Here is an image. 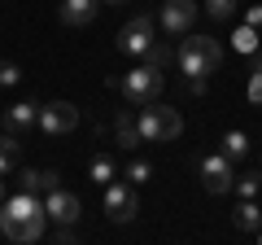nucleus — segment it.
<instances>
[{
  "label": "nucleus",
  "mask_w": 262,
  "mask_h": 245,
  "mask_svg": "<svg viewBox=\"0 0 262 245\" xmlns=\"http://www.w3.org/2000/svg\"><path fill=\"white\" fill-rule=\"evenodd\" d=\"M0 232L18 245H35L48 232V210L39 201V193L18 189L9 201H0Z\"/></svg>",
  "instance_id": "f257e3e1"
},
{
  "label": "nucleus",
  "mask_w": 262,
  "mask_h": 245,
  "mask_svg": "<svg viewBox=\"0 0 262 245\" xmlns=\"http://www.w3.org/2000/svg\"><path fill=\"white\" fill-rule=\"evenodd\" d=\"M175 62H179V70H184L188 79H210L219 70V62H223V48L210 35H188L184 44H179Z\"/></svg>",
  "instance_id": "f03ea898"
},
{
  "label": "nucleus",
  "mask_w": 262,
  "mask_h": 245,
  "mask_svg": "<svg viewBox=\"0 0 262 245\" xmlns=\"http://www.w3.org/2000/svg\"><path fill=\"white\" fill-rule=\"evenodd\" d=\"M140 136L149 145H166V140H179L184 136V118H179V110H170V105H158V101H149V105H140Z\"/></svg>",
  "instance_id": "7ed1b4c3"
},
{
  "label": "nucleus",
  "mask_w": 262,
  "mask_h": 245,
  "mask_svg": "<svg viewBox=\"0 0 262 245\" xmlns=\"http://www.w3.org/2000/svg\"><path fill=\"white\" fill-rule=\"evenodd\" d=\"M162 88H166V79H162V66H136V70H127V75L118 79V92H122V101L127 105H149V101H158L162 96Z\"/></svg>",
  "instance_id": "20e7f679"
},
{
  "label": "nucleus",
  "mask_w": 262,
  "mask_h": 245,
  "mask_svg": "<svg viewBox=\"0 0 262 245\" xmlns=\"http://www.w3.org/2000/svg\"><path fill=\"white\" fill-rule=\"evenodd\" d=\"M158 44V31H153V18L149 13H140V18H131L127 27L114 35V48H118L122 57H149V48Z\"/></svg>",
  "instance_id": "39448f33"
},
{
  "label": "nucleus",
  "mask_w": 262,
  "mask_h": 245,
  "mask_svg": "<svg viewBox=\"0 0 262 245\" xmlns=\"http://www.w3.org/2000/svg\"><path fill=\"white\" fill-rule=\"evenodd\" d=\"M201 184H206V193H214V197H223V193H232V189H236L232 158H227L223 149L210 153V158H201Z\"/></svg>",
  "instance_id": "423d86ee"
},
{
  "label": "nucleus",
  "mask_w": 262,
  "mask_h": 245,
  "mask_svg": "<svg viewBox=\"0 0 262 245\" xmlns=\"http://www.w3.org/2000/svg\"><path fill=\"white\" fill-rule=\"evenodd\" d=\"M136 210H140V197H136V184H105V215L114 219V223H131L136 219Z\"/></svg>",
  "instance_id": "0eeeda50"
},
{
  "label": "nucleus",
  "mask_w": 262,
  "mask_h": 245,
  "mask_svg": "<svg viewBox=\"0 0 262 245\" xmlns=\"http://www.w3.org/2000/svg\"><path fill=\"white\" fill-rule=\"evenodd\" d=\"M75 127H79V105H70V101L39 105V132L44 136H70Z\"/></svg>",
  "instance_id": "6e6552de"
},
{
  "label": "nucleus",
  "mask_w": 262,
  "mask_h": 245,
  "mask_svg": "<svg viewBox=\"0 0 262 245\" xmlns=\"http://www.w3.org/2000/svg\"><path fill=\"white\" fill-rule=\"evenodd\" d=\"M44 210L53 223H79V215H83V206H79L75 193H66V189H53L44 193Z\"/></svg>",
  "instance_id": "1a4fd4ad"
},
{
  "label": "nucleus",
  "mask_w": 262,
  "mask_h": 245,
  "mask_svg": "<svg viewBox=\"0 0 262 245\" xmlns=\"http://www.w3.org/2000/svg\"><path fill=\"white\" fill-rule=\"evenodd\" d=\"M196 0H166V5H162V27L170 31V35H184L188 27H192L196 22Z\"/></svg>",
  "instance_id": "9d476101"
},
{
  "label": "nucleus",
  "mask_w": 262,
  "mask_h": 245,
  "mask_svg": "<svg viewBox=\"0 0 262 245\" xmlns=\"http://www.w3.org/2000/svg\"><path fill=\"white\" fill-rule=\"evenodd\" d=\"M31 127H39V105L35 101H18V105L5 110V132L22 136V132H31Z\"/></svg>",
  "instance_id": "9b49d317"
},
{
  "label": "nucleus",
  "mask_w": 262,
  "mask_h": 245,
  "mask_svg": "<svg viewBox=\"0 0 262 245\" xmlns=\"http://www.w3.org/2000/svg\"><path fill=\"white\" fill-rule=\"evenodd\" d=\"M101 0H61V22L66 27H92Z\"/></svg>",
  "instance_id": "f8f14e48"
},
{
  "label": "nucleus",
  "mask_w": 262,
  "mask_h": 245,
  "mask_svg": "<svg viewBox=\"0 0 262 245\" xmlns=\"http://www.w3.org/2000/svg\"><path fill=\"white\" fill-rule=\"evenodd\" d=\"M18 184L27 193H53V189H61V175H57V171H35V167H27L18 175Z\"/></svg>",
  "instance_id": "ddd939ff"
},
{
  "label": "nucleus",
  "mask_w": 262,
  "mask_h": 245,
  "mask_svg": "<svg viewBox=\"0 0 262 245\" xmlns=\"http://www.w3.org/2000/svg\"><path fill=\"white\" fill-rule=\"evenodd\" d=\"M114 136H118L122 149H140V145H144V136H140V118H136V114H118V118H114Z\"/></svg>",
  "instance_id": "4468645a"
},
{
  "label": "nucleus",
  "mask_w": 262,
  "mask_h": 245,
  "mask_svg": "<svg viewBox=\"0 0 262 245\" xmlns=\"http://www.w3.org/2000/svg\"><path fill=\"white\" fill-rule=\"evenodd\" d=\"M219 149H223L232 162H241V158H249V136H245L241 127H232V132H227L223 140H219Z\"/></svg>",
  "instance_id": "2eb2a0df"
},
{
  "label": "nucleus",
  "mask_w": 262,
  "mask_h": 245,
  "mask_svg": "<svg viewBox=\"0 0 262 245\" xmlns=\"http://www.w3.org/2000/svg\"><path fill=\"white\" fill-rule=\"evenodd\" d=\"M236 228H241V232H258L262 228V210H258L253 197H245L241 206H236Z\"/></svg>",
  "instance_id": "dca6fc26"
},
{
  "label": "nucleus",
  "mask_w": 262,
  "mask_h": 245,
  "mask_svg": "<svg viewBox=\"0 0 262 245\" xmlns=\"http://www.w3.org/2000/svg\"><path fill=\"white\" fill-rule=\"evenodd\" d=\"M88 175H92L101 189H105V184H114V179H118V171H114V158H110V153H96L92 167H88Z\"/></svg>",
  "instance_id": "f3484780"
},
{
  "label": "nucleus",
  "mask_w": 262,
  "mask_h": 245,
  "mask_svg": "<svg viewBox=\"0 0 262 245\" xmlns=\"http://www.w3.org/2000/svg\"><path fill=\"white\" fill-rule=\"evenodd\" d=\"M18 149H22V145H18V136H13V132L0 136V175H9V171L18 167Z\"/></svg>",
  "instance_id": "a211bd4d"
},
{
  "label": "nucleus",
  "mask_w": 262,
  "mask_h": 245,
  "mask_svg": "<svg viewBox=\"0 0 262 245\" xmlns=\"http://www.w3.org/2000/svg\"><path fill=\"white\" fill-rule=\"evenodd\" d=\"M232 48H236V53H245V57H253V53L262 48V39H258V27H249V22H245V27L232 35Z\"/></svg>",
  "instance_id": "6ab92c4d"
},
{
  "label": "nucleus",
  "mask_w": 262,
  "mask_h": 245,
  "mask_svg": "<svg viewBox=\"0 0 262 245\" xmlns=\"http://www.w3.org/2000/svg\"><path fill=\"white\" fill-rule=\"evenodd\" d=\"M253 105H262V53H253V70H249V88H245Z\"/></svg>",
  "instance_id": "aec40b11"
},
{
  "label": "nucleus",
  "mask_w": 262,
  "mask_h": 245,
  "mask_svg": "<svg viewBox=\"0 0 262 245\" xmlns=\"http://www.w3.org/2000/svg\"><path fill=\"white\" fill-rule=\"evenodd\" d=\"M236 5H241V0H206V13L214 22H232L236 18Z\"/></svg>",
  "instance_id": "412c9836"
},
{
  "label": "nucleus",
  "mask_w": 262,
  "mask_h": 245,
  "mask_svg": "<svg viewBox=\"0 0 262 245\" xmlns=\"http://www.w3.org/2000/svg\"><path fill=\"white\" fill-rule=\"evenodd\" d=\"M258 189H262L258 171H249V175H236V193H241V197H258Z\"/></svg>",
  "instance_id": "4be33fe9"
},
{
  "label": "nucleus",
  "mask_w": 262,
  "mask_h": 245,
  "mask_svg": "<svg viewBox=\"0 0 262 245\" xmlns=\"http://www.w3.org/2000/svg\"><path fill=\"white\" fill-rule=\"evenodd\" d=\"M127 179H131V184H149V179H153V167H149V162H140V158H136V162L127 167Z\"/></svg>",
  "instance_id": "5701e85b"
},
{
  "label": "nucleus",
  "mask_w": 262,
  "mask_h": 245,
  "mask_svg": "<svg viewBox=\"0 0 262 245\" xmlns=\"http://www.w3.org/2000/svg\"><path fill=\"white\" fill-rule=\"evenodd\" d=\"M18 79H22V70L13 66V62H0V88H13Z\"/></svg>",
  "instance_id": "b1692460"
},
{
  "label": "nucleus",
  "mask_w": 262,
  "mask_h": 245,
  "mask_svg": "<svg viewBox=\"0 0 262 245\" xmlns=\"http://www.w3.org/2000/svg\"><path fill=\"white\" fill-rule=\"evenodd\" d=\"M149 62H153V66H166V62H170V44H162V39H158V44L149 48Z\"/></svg>",
  "instance_id": "393cba45"
},
{
  "label": "nucleus",
  "mask_w": 262,
  "mask_h": 245,
  "mask_svg": "<svg viewBox=\"0 0 262 245\" xmlns=\"http://www.w3.org/2000/svg\"><path fill=\"white\" fill-rule=\"evenodd\" d=\"M245 22H249V27H262V5H249V9H245Z\"/></svg>",
  "instance_id": "a878e982"
},
{
  "label": "nucleus",
  "mask_w": 262,
  "mask_h": 245,
  "mask_svg": "<svg viewBox=\"0 0 262 245\" xmlns=\"http://www.w3.org/2000/svg\"><path fill=\"white\" fill-rule=\"evenodd\" d=\"M48 236H53V241H61V245H66V241H75V232H70V223H61L57 232H48Z\"/></svg>",
  "instance_id": "bb28decb"
},
{
  "label": "nucleus",
  "mask_w": 262,
  "mask_h": 245,
  "mask_svg": "<svg viewBox=\"0 0 262 245\" xmlns=\"http://www.w3.org/2000/svg\"><path fill=\"white\" fill-rule=\"evenodd\" d=\"M101 5H127V0H101Z\"/></svg>",
  "instance_id": "cd10ccee"
},
{
  "label": "nucleus",
  "mask_w": 262,
  "mask_h": 245,
  "mask_svg": "<svg viewBox=\"0 0 262 245\" xmlns=\"http://www.w3.org/2000/svg\"><path fill=\"white\" fill-rule=\"evenodd\" d=\"M0 201H5V184H0Z\"/></svg>",
  "instance_id": "c85d7f7f"
},
{
  "label": "nucleus",
  "mask_w": 262,
  "mask_h": 245,
  "mask_svg": "<svg viewBox=\"0 0 262 245\" xmlns=\"http://www.w3.org/2000/svg\"><path fill=\"white\" fill-rule=\"evenodd\" d=\"M258 241H262V228H258Z\"/></svg>",
  "instance_id": "c756f323"
}]
</instances>
